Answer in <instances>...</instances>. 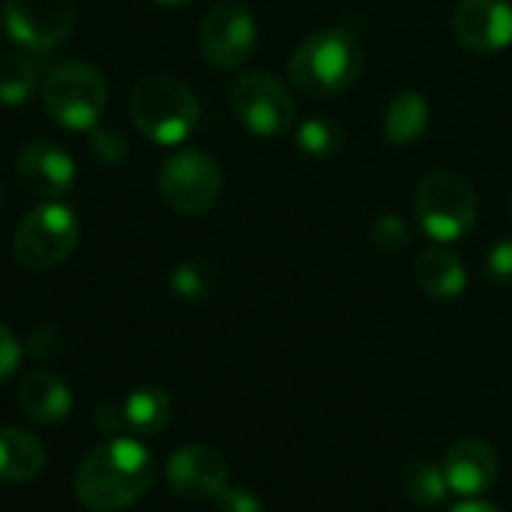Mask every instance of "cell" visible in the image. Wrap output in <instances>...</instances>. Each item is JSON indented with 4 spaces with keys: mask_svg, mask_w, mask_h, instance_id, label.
<instances>
[{
    "mask_svg": "<svg viewBox=\"0 0 512 512\" xmlns=\"http://www.w3.org/2000/svg\"><path fill=\"white\" fill-rule=\"evenodd\" d=\"M3 30L27 51H51L69 33L75 21L72 0H3Z\"/></svg>",
    "mask_w": 512,
    "mask_h": 512,
    "instance_id": "9",
    "label": "cell"
},
{
    "mask_svg": "<svg viewBox=\"0 0 512 512\" xmlns=\"http://www.w3.org/2000/svg\"><path fill=\"white\" fill-rule=\"evenodd\" d=\"M402 489L405 498L417 507H435L447 498V477H444V465H432V462H414L408 465L405 477H402Z\"/></svg>",
    "mask_w": 512,
    "mask_h": 512,
    "instance_id": "22",
    "label": "cell"
},
{
    "mask_svg": "<svg viewBox=\"0 0 512 512\" xmlns=\"http://www.w3.org/2000/svg\"><path fill=\"white\" fill-rule=\"evenodd\" d=\"M219 192L222 171L204 150H177L159 168V195L177 213L198 216L219 201Z\"/></svg>",
    "mask_w": 512,
    "mask_h": 512,
    "instance_id": "8",
    "label": "cell"
},
{
    "mask_svg": "<svg viewBox=\"0 0 512 512\" xmlns=\"http://www.w3.org/2000/svg\"><path fill=\"white\" fill-rule=\"evenodd\" d=\"M168 285H171V294L174 297H180L186 303H198V300H207L216 291L219 270L207 258H189V261H183V264H177L171 270Z\"/></svg>",
    "mask_w": 512,
    "mask_h": 512,
    "instance_id": "21",
    "label": "cell"
},
{
    "mask_svg": "<svg viewBox=\"0 0 512 512\" xmlns=\"http://www.w3.org/2000/svg\"><path fill=\"white\" fill-rule=\"evenodd\" d=\"M345 132L330 117H309L297 126V147L312 159H330L342 150Z\"/></svg>",
    "mask_w": 512,
    "mask_h": 512,
    "instance_id": "23",
    "label": "cell"
},
{
    "mask_svg": "<svg viewBox=\"0 0 512 512\" xmlns=\"http://www.w3.org/2000/svg\"><path fill=\"white\" fill-rule=\"evenodd\" d=\"M168 483L186 501H213L228 486V462L207 444L180 447L168 459Z\"/></svg>",
    "mask_w": 512,
    "mask_h": 512,
    "instance_id": "13",
    "label": "cell"
},
{
    "mask_svg": "<svg viewBox=\"0 0 512 512\" xmlns=\"http://www.w3.org/2000/svg\"><path fill=\"white\" fill-rule=\"evenodd\" d=\"M231 108L237 120L258 138H279L291 132L297 120L288 87L264 69L243 72L231 84Z\"/></svg>",
    "mask_w": 512,
    "mask_h": 512,
    "instance_id": "7",
    "label": "cell"
},
{
    "mask_svg": "<svg viewBox=\"0 0 512 512\" xmlns=\"http://www.w3.org/2000/svg\"><path fill=\"white\" fill-rule=\"evenodd\" d=\"M363 66L366 54L354 30L324 27L294 48L288 60V78L294 90L309 99H333L357 84Z\"/></svg>",
    "mask_w": 512,
    "mask_h": 512,
    "instance_id": "2",
    "label": "cell"
},
{
    "mask_svg": "<svg viewBox=\"0 0 512 512\" xmlns=\"http://www.w3.org/2000/svg\"><path fill=\"white\" fill-rule=\"evenodd\" d=\"M369 234H372V243H375L378 249H384V252H399V249H405V246L411 243V228H408V222H405L399 213H384V216H378V219L372 222Z\"/></svg>",
    "mask_w": 512,
    "mask_h": 512,
    "instance_id": "24",
    "label": "cell"
},
{
    "mask_svg": "<svg viewBox=\"0 0 512 512\" xmlns=\"http://www.w3.org/2000/svg\"><path fill=\"white\" fill-rule=\"evenodd\" d=\"M123 426L135 435H159L171 420V399L159 387H138L123 402Z\"/></svg>",
    "mask_w": 512,
    "mask_h": 512,
    "instance_id": "19",
    "label": "cell"
},
{
    "mask_svg": "<svg viewBox=\"0 0 512 512\" xmlns=\"http://www.w3.org/2000/svg\"><path fill=\"white\" fill-rule=\"evenodd\" d=\"M18 363H21V345L12 336V330L6 324H0V384L15 375Z\"/></svg>",
    "mask_w": 512,
    "mask_h": 512,
    "instance_id": "29",
    "label": "cell"
},
{
    "mask_svg": "<svg viewBox=\"0 0 512 512\" xmlns=\"http://www.w3.org/2000/svg\"><path fill=\"white\" fill-rule=\"evenodd\" d=\"M3 207H6V189H3V180H0V213H3Z\"/></svg>",
    "mask_w": 512,
    "mask_h": 512,
    "instance_id": "33",
    "label": "cell"
},
{
    "mask_svg": "<svg viewBox=\"0 0 512 512\" xmlns=\"http://www.w3.org/2000/svg\"><path fill=\"white\" fill-rule=\"evenodd\" d=\"M90 150L96 153L99 162L105 165H120L126 156H129V141L123 138V132L117 129H105V126H96L90 129Z\"/></svg>",
    "mask_w": 512,
    "mask_h": 512,
    "instance_id": "25",
    "label": "cell"
},
{
    "mask_svg": "<svg viewBox=\"0 0 512 512\" xmlns=\"http://www.w3.org/2000/svg\"><path fill=\"white\" fill-rule=\"evenodd\" d=\"M213 504H216V512H264V507H261V501H258L255 492H249V489H234V486H225V489L213 498Z\"/></svg>",
    "mask_w": 512,
    "mask_h": 512,
    "instance_id": "28",
    "label": "cell"
},
{
    "mask_svg": "<svg viewBox=\"0 0 512 512\" xmlns=\"http://www.w3.org/2000/svg\"><path fill=\"white\" fill-rule=\"evenodd\" d=\"M42 105L60 129L90 132L99 126L108 105V84L93 63L66 60L45 78Z\"/></svg>",
    "mask_w": 512,
    "mask_h": 512,
    "instance_id": "5",
    "label": "cell"
},
{
    "mask_svg": "<svg viewBox=\"0 0 512 512\" xmlns=\"http://www.w3.org/2000/svg\"><path fill=\"white\" fill-rule=\"evenodd\" d=\"M444 477L456 495L477 498L498 477V453L486 441H477V438L459 441L450 447L444 459Z\"/></svg>",
    "mask_w": 512,
    "mask_h": 512,
    "instance_id": "14",
    "label": "cell"
},
{
    "mask_svg": "<svg viewBox=\"0 0 512 512\" xmlns=\"http://www.w3.org/2000/svg\"><path fill=\"white\" fill-rule=\"evenodd\" d=\"M81 228L75 213L60 201H42L33 207L12 234V255L30 273L60 267L78 246Z\"/></svg>",
    "mask_w": 512,
    "mask_h": 512,
    "instance_id": "6",
    "label": "cell"
},
{
    "mask_svg": "<svg viewBox=\"0 0 512 512\" xmlns=\"http://www.w3.org/2000/svg\"><path fill=\"white\" fill-rule=\"evenodd\" d=\"M429 126V102L417 90H405L393 96V102L384 111V138L393 147H408L417 138H423Z\"/></svg>",
    "mask_w": 512,
    "mask_h": 512,
    "instance_id": "18",
    "label": "cell"
},
{
    "mask_svg": "<svg viewBox=\"0 0 512 512\" xmlns=\"http://www.w3.org/2000/svg\"><path fill=\"white\" fill-rule=\"evenodd\" d=\"M198 45L207 63L219 69L243 66L258 45V24L255 15L243 3H219L213 6L198 30Z\"/></svg>",
    "mask_w": 512,
    "mask_h": 512,
    "instance_id": "10",
    "label": "cell"
},
{
    "mask_svg": "<svg viewBox=\"0 0 512 512\" xmlns=\"http://www.w3.org/2000/svg\"><path fill=\"white\" fill-rule=\"evenodd\" d=\"M510 210H512V195H510Z\"/></svg>",
    "mask_w": 512,
    "mask_h": 512,
    "instance_id": "34",
    "label": "cell"
},
{
    "mask_svg": "<svg viewBox=\"0 0 512 512\" xmlns=\"http://www.w3.org/2000/svg\"><path fill=\"white\" fill-rule=\"evenodd\" d=\"M36 63L24 51L0 57V105H24L36 93Z\"/></svg>",
    "mask_w": 512,
    "mask_h": 512,
    "instance_id": "20",
    "label": "cell"
},
{
    "mask_svg": "<svg viewBox=\"0 0 512 512\" xmlns=\"http://www.w3.org/2000/svg\"><path fill=\"white\" fill-rule=\"evenodd\" d=\"M150 3L165 6V9H174V6H186V3H192V0H150Z\"/></svg>",
    "mask_w": 512,
    "mask_h": 512,
    "instance_id": "32",
    "label": "cell"
},
{
    "mask_svg": "<svg viewBox=\"0 0 512 512\" xmlns=\"http://www.w3.org/2000/svg\"><path fill=\"white\" fill-rule=\"evenodd\" d=\"M63 351H66V339H63V333H60L57 327H51V324H42V327H36V330L27 336V354H30L33 360H39V363H51V360H57Z\"/></svg>",
    "mask_w": 512,
    "mask_h": 512,
    "instance_id": "26",
    "label": "cell"
},
{
    "mask_svg": "<svg viewBox=\"0 0 512 512\" xmlns=\"http://www.w3.org/2000/svg\"><path fill=\"white\" fill-rule=\"evenodd\" d=\"M45 468V447L24 429H0V483H27Z\"/></svg>",
    "mask_w": 512,
    "mask_h": 512,
    "instance_id": "17",
    "label": "cell"
},
{
    "mask_svg": "<svg viewBox=\"0 0 512 512\" xmlns=\"http://www.w3.org/2000/svg\"><path fill=\"white\" fill-rule=\"evenodd\" d=\"M414 213L420 228L432 240L453 243L474 228L480 213V198L465 174L453 168H435L417 186Z\"/></svg>",
    "mask_w": 512,
    "mask_h": 512,
    "instance_id": "4",
    "label": "cell"
},
{
    "mask_svg": "<svg viewBox=\"0 0 512 512\" xmlns=\"http://www.w3.org/2000/svg\"><path fill=\"white\" fill-rule=\"evenodd\" d=\"M18 408L36 426H57L72 411V390L45 369H33L18 384Z\"/></svg>",
    "mask_w": 512,
    "mask_h": 512,
    "instance_id": "15",
    "label": "cell"
},
{
    "mask_svg": "<svg viewBox=\"0 0 512 512\" xmlns=\"http://www.w3.org/2000/svg\"><path fill=\"white\" fill-rule=\"evenodd\" d=\"M96 426L102 432H117L123 426V411H117V405H99L96 408Z\"/></svg>",
    "mask_w": 512,
    "mask_h": 512,
    "instance_id": "30",
    "label": "cell"
},
{
    "mask_svg": "<svg viewBox=\"0 0 512 512\" xmlns=\"http://www.w3.org/2000/svg\"><path fill=\"white\" fill-rule=\"evenodd\" d=\"M453 33L459 45L477 54H498L512 45L510 0H459L453 9Z\"/></svg>",
    "mask_w": 512,
    "mask_h": 512,
    "instance_id": "11",
    "label": "cell"
},
{
    "mask_svg": "<svg viewBox=\"0 0 512 512\" xmlns=\"http://www.w3.org/2000/svg\"><path fill=\"white\" fill-rule=\"evenodd\" d=\"M450 512H501L495 504H486V501H465L459 507H453Z\"/></svg>",
    "mask_w": 512,
    "mask_h": 512,
    "instance_id": "31",
    "label": "cell"
},
{
    "mask_svg": "<svg viewBox=\"0 0 512 512\" xmlns=\"http://www.w3.org/2000/svg\"><path fill=\"white\" fill-rule=\"evenodd\" d=\"M486 273L498 285H512V237H501L486 255Z\"/></svg>",
    "mask_w": 512,
    "mask_h": 512,
    "instance_id": "27",
    "label": "cell"
},
{
    "mask_svg": "<svg viewBox=\"0 0 512 512\" xmlns=\"http://www.w3.org/2000/svg\"><path fill=\"white\" fill-rule=\"evenodd\" d=\"M129 117L135 129L162 147L183 144L201 117V105L186 81L168 72H150L129 93Z\"/></svg>",
    "mask_w": 512,
    "mask_h": 512,
    "instance_id": "3",
    "label": "cell"
},
{
    "mask_svg": "<svg viewBox=\"0 0 512 512\" xmlns=\"http://www.w3.org/2000/svg\"><path fill=\"white\" fill-rule=\"evenodd\" d=\"M156 483V462L135 438H108L75 471V495L87 510L117 512L141 501Z\"/></svg>",
    "mask_w": 512,
    "mask_h": 512,
    "instance_id": "1",
    "label": "cell"
},
{
    "mask_svg": "<svg viewBox=\"0 0 512 512\" xmlns=\"http://www.w3.org/2000/svg\"><path fill=\"white\" fill-rule=\"evenodd\" d=\"M15 171L21 186L42 201H57L75 186V159L57 141H27L18 153Z\"/></svg>",
    "mask_w": 512,
    "mask_h": 512,
    "instance_id": "12",
    "label": "cell"
},
{
    "mask_svg": "<svg viewBox=\"0 0 512 512\" xmlns=\"http://www.w3.org/2000/svg\"><path fill=\"white\" fill-rule=\"evenodd\" d=\"M414 276H417V285L435 300H453L468 285V270L462 258L444 246H432L420 252L414 261Z\"/></svg>",
    "mask_w": 512,
    "mask_h": 512,
    "instance_id": "16",
    "label": "cell"
}]
</instances>
